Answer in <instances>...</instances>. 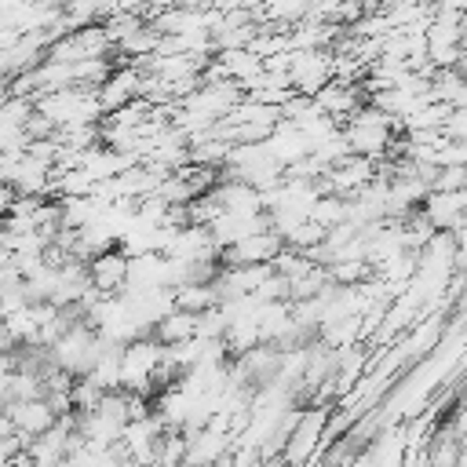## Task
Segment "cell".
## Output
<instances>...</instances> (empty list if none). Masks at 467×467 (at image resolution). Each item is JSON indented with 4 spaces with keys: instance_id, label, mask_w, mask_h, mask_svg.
Masks as SVG:
<instances>
[{
    "instance_id": "1",
    "label": "cell",
    "mask_w": 467,
    "mask_h": 467,
    "mask_svg": "<svg viewBox=\"0 0 467 467\" xmlns=\"http://www.w3.org/2000/svg\"><path fill=\"white\" fill-rule=\"evenodd\" d=\"M336 405H303L296 412V423H292V434L281 449V460L288 467H310L314 456L325 449V427H328V416H332Z\"/></svg>"
},
{
    "instance_id": "2",
    "label": "cell",
    "mask_w": 467,
    "mask_h": 467,
    "mask_svg": "<svg viewBox=\"0 0 467 467\" xmlns=\"http://www.w3.org/2000/svg\"><path fill=\"white\" fill-rule=\"evenodd\" d=\"M164 361V347L153 336H139L120 347V390L153 398V376Z\"/></svg>"
},
{
    "instance_id": "3",
    "label": "cell",
    "mask_w": 467,
    "mask_h": 467,
    "mask_svg": "<svg viewBox=\"0 0 467 467\" xmlns=\"http://www.w3.org/2000/svg\"><path fill=\"white\" fill-rule=\"evenodd\" d=\"M332 62H336L332 47H321V51H292L288 77H292L296 95L314 99L325 84H332Z\"/></svg>"
},
{
    "instance_id": "4",
    "label": "cell",
    "mask_w": 467,
    "mask_h": 467,
    "mask_svg": "<svg viewBox=\"0 0 467 467\" xmlns=\"http://www.w3.org/2000/svg\"><path fill=\"white\" fill-rule=\"evenodd\" d=\"M281 252H285V237H281V234H274V230H263V234H248V237L234 241L230 248H223V252H219V263H223V266L274 263Z\"/></svg>"
},
{
    "instance_id": "5",
    "label": "cell",
    "mask_w": 467,
    "mask_h": 467,
    "mask_svg": "<svg viewBox=\"0 0 467 467\" xmlns=\"http://www.w3.org/2000/svg\"><path fill=\"white\" fill-rule=\"evenodd\" d=\"M128 270H131V255H128L120 244H113V248L91 255V263H88V281H91V288H99L102 296H120V292L128 288Z\"/></svg>"
},
{
    "instance_id": "6",
    "label": "cell",
    "mask_w": 467,
    "mask_h": 467,
    "mask_svg": "<svg viewBox=\"0 0 467 467\" xmlns=\"http://www.w3.org/2000/svg\"><path fill=\"white\" fill-rule=\"evenodd\" d=\"M4 412H7V420H11V427H15V434H22L26 441H33V438H40V434H47L62 416L47 405V398H29V401H7L4 405Z\"/></svg>"
},
{
    "instance_id": "7",
    "label": "cell",
    "mask_w": 467,
    "mask_h": 467,
    "mask_svg": "<svg viewBox=\"0 0 467 467\" xmlns=\"http://www.w3.org/2000/svg\"><path fill=\"white\" fill-rule=\"evenodd\" d=\"M186 434V456H182V467H219L230 452H234V438L230 434H219L212 427H201V431H182Z\"/></svg>"
},
{
    "instance_id": "8",
    "label": "cell",
    "mask_w": 467,
    "mask_h": 467,
    "mask_svg": "<svg viewBox=\"0 0 467 467\" xmlns=\"http://www.w3.org/2000/svg\"><path fill=\"white\" fill-rule=\"evenodd\" d=\"M420 212L431 219L434 230L452 234V230H460L467 223V193L463 190L460 193H452V190H431Z\"/></svg>"
},
{
    "instance_id": "9",
    "label": "cell",
    "mask_w": 467,
    "mask_h": 467,
    "mask_svg": "<svg viewBox=\"0 0 467 467\" xmlns=\"http://www.w3.org/2000/svg\"><path fill=\"white\" fill-rule=\"evenodd\" d=\"M171 296H175V310H186V314H193V317H201V314H208V310L219 306L215 281H212V285H204V281H186V285H175Z\"/></svg>"
},
{
    "instance_id": "10",
    "label": "cell",
    "mask_w": 467,
    "mask_h": 467,
    "mask_svg": "<svg viewBox=\"0 0 467 467\" xmlns=\"http://www.w3.org/2000/svg\"><path fill=\"white\" fill-rule=\"evenodd\" d=\"M215 58H219V66L226 69V77L230 80H237L241 88H248L259 73H263V58L255 55V51H248V47H230V51H215Z\"/></svg>"
},
{
    "instance_id": "11",
    "label": "cell",
    "mask_w": 467,
    "mask_h": 467,
    "mask_svg": "<svg viewBox=\"0 0 467 467\" xmlns=\"http://www.w3.org/2000/svg\"><path fill=\"white\" fill-rule=\"evenodd\" d=\"M153 339H157L161 347L190 343V339H197V317L186 314V310H171V314H164V317L153 325Z\"/></svg>"
},
{
    "instance_id": "12",
    "label": "cell",
    "mask_w": 467,
    "mask_h": 467,
    "mask_svg": "<svg viewBox=\"0 0 467 467\" xmlns=\"http://www.w3.org/2000/svg\"><path fill=\"white\" fill-rule=\"evenodd\" d=\"M310 219H314L321 230L347 226V223H350V201H347V197H336V193H325V197H317V204L310 208Z\"/></svg>"
},
{
    "instance_id": "13",
    "label": "cell",
    "mask_w": 467,
    "mask_h": 467,
    "mask_svg": "<svg viewBox=\"0 0 467 467\" xmlns=\"http://www.w3.org/2000/svg\"><path fill=\"white\" fill-rule=\"evenodd\" d=\"M15 197H18V193H15V190H11L7 182H0V219H4L7 212H11V204H15Z\"/></svg>"
},
{
    "instance_id": "14",
    "label": "cell",
    "mask_w": 467,
    "mask_h": 467,
    "mask_svg": "<svg viewBox=\"0 0 467 467\" xmlns=\"http://www.w3.org/2000/svg\"><path fill=\"white\" fill-rule=\"evenodd\" d=\"M11 99V77H4L0 73V109H4V102Z\"/></svg>"
},
{
    "instance_id": "15",
    "label": "cell",
    "mask_w": 467,
    "mask_h": 467,
    "mask_svg": "<svg viewBox=\"0 0 467 467\" xmlns=\"http://www.w3.org/2000/svg\"><path fill=\"white\" fill-rule=\"evenodd\" d=\"M0 358H4V350H0Z\"/></svg>"
}]
</instances>
